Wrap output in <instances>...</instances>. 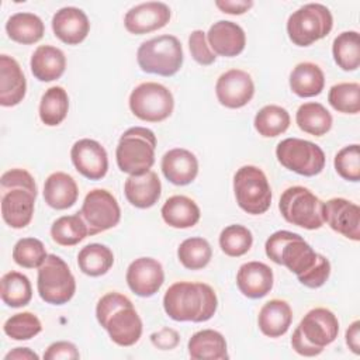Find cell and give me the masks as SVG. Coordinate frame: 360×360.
<instances>
[{
  "label": "cell",
  "mask_w": 360,
  "mask_h": 360,
  "mask_svg": "<svg viewBox=\"0 0 360 360\" xmlns=\"http://www.w3.org/2000/svg\"><path fill=\"white\" fill-rule=\"evenodd\" d=\"M217 307V294L205 283L177 281L166 290L163 297L165 312L179 322H205L212 318Z\"/></svg>",
  "instance_id": "6da1fadb"
},
{
  "label": "cell",
  "mask_w": 360,
  "mask_h": 360,
  "mask_svg": "<svg viewBox=\"0 0 360 360\" xmlns=\"http://www.w3.org/2000/svg\"><path fill=\"white\" fill-rule=\"evenodd\" d=\"M0 190L3 221L14 229L25 228L32 219L38 193L34 177L24 169L7 170L0 179Z\"/></svg>",
  "instance_id": "7a4b0ae2"
},
{
  "label": "cell",
  "mask_w": 360,
  "mask_h": 360,
  "mask_svg": "<svg viewBox=\"0 0 360 360\" xmlns=\"http://www.w3.org/2000/svg\"><path fill=\"white\" fill-rule=\"evenodd\" d=\"M98 323L118 346H132L142 335V321L131 300L120 292H107L96 307Z\"/></svg>",
  "instance_id": "3957f363"
},
{
  "label": "cell",
  "mask_w": 360,
  "mask_h": 360,
  "mask_svg": "<svg viewBox=\"0 0 360 360\" xmlns=\"http://www.w3.org/2000/svg\"><path fill=\"white\" fill-rule=\"evenodd\" d=\"M156 135L145 127L128 128L118 141L115 149L117 165L129 176L149 172L155 163Z\"/></svg>",
  "instance_id": "277c9868"
},
{
  "label": "cell",
  "mask_w": 360,
  "mask_h": 360,
  "mask_svg": "<svg viewBox=\"0 0 360 360\" xmlns=\"http://www.w3.org/2000/svg\"><path fill=\"white\" fill-rule=\"evenodd\" d=\"M264 250L271 262L285 266L295 276L308 271L319 256L301 235L290 231L271 233L266 240Z\"/></svg>",
  "instance_id": "5b68a950"
},
{
  "label": "cell",
  "mask_w": 360,
  "mask_h": 360,
  "mask_svg": "<svg viewBox=\"0 0 360 360\" xmlns=\"http://www.w3.org/2000/svg\"><path fill=\"white\" fill-rule=\"evenodd\" d=\"M183 48L174 35H159L142 42L136 52L139 68L146 73L173 76L183 65Z\"/></svg>",
  "instance_id": "8992f818"
},
{
  "label": "cell",
  "mask_w": 360,
  "mask_h": 360,
  "mask_svg": "<svg viewBox=\"0 0 360 360\" xmlns=\"http://www.w3.org/2000/svg\"><path fill=\"white\" fill-rule=\"evenodd\" d=\"M333 27L330 10L319 3H308L295 10L287 20V34L292 44L308 46L325 38Z\"/></svg>",
  "instance_id": "52a82bcc"
},
{
  "label": "cell",
  "mask_w": 360,
  "mask_h": 360,
  "mask_svg": "<svg viewBox=\"0 0 360 360\" xmlns=\"http://www.w3.org/2000/svg\"><path fill=\"white\" fill-rule=\"evenodd\" d=\"M233 191L238 205L248 214H264L271 204V188L264 172L246 165L233 176Z\"/></svg>",
  "instance_id": "ba28073f"
},
{
  "label": "cell",
  "mask_w": 360,
  "mask_h": 360,
  "mask_svg": "<svg viewBox=\"0 0 360 360\" xmlns=\"http://www.w3.org/2000/svg\"><path fill=\"white\" fill-rule=\"evenodd\" d=\"M37 288L39 297L52 305H62L72 300L76 291L75 277L63 259L48 255L38 267Z\"/></svg>",
  "instance_id": "9c48e42d"
},
{
  "label": "cell",
  "mask_w": 360,
  "mask_h": 360,
  "mask_svg": "<svg viewBox=\"0 0 360 360\" xmlns=\"http://www.w3.org/2000/svg\"><path fill=\"white\" fill-rule=\"evenodd\" d=\"M323 202L307 187L292 186L283 191L278 202L283 218L304 229H319L323 225Z\"/></svg>",
  "instance_id": "30bf717a"
},
{
  "label": "cell",
  "mask_w": 360,
  "mask_h": 360,
  "mask_svg": "<svg viewBox=\"0 0 360 360\" xmlns=\"http://www.w3.org/2000/svg\"><path fill=\"white\" fill-rule=\"evenodd\" d=\"M129 108L135 117L146 122H160L170 117L174 108L172 91L155 82L138 84L129 94Z\"/></svg>",
  "instance_id": "8fae6325"
},
{
  "label": "cell",
  "mask_w": 360,
  "mask_h": 360,
  "mask_svg": "<svg viewBox=\"0 0 360 360\" xmlns=\"http://www.w3.org/2000/svg\"><path fill=\"white\" fill-rule=\"evenodd\" d=\"M277 160L285 169L301 176L319 174L325 166V153L316 143L301 138H285L277 143Z\"/></svg>",
  "instance_id": "7c38bea8"
},
{
  "label": "cell",
  "mask_w": 360,
  "mask_h": 360,
  "mask_svg": "<svg viewBox=\"0 0 360 360\" xmlns=\"http://www.w3.org/2000/svg\"><path fill=\"white\" fill-rule=\"evenodd\" d=\"M79 214L84 219L90 236L114 228L121 219V210L117 198L104 188L89 191Z\"/></svg>",
  "instance_id": "4fadbf2b"
},
{
  "label": "cell",
  "mask_w": 360,
  "mask_h": 360,
  "mask_svg": "<svg viewBox=\"0 0 360 360\" xmlns=\"http://www.w3.org/2000/svg\"><path fill=\"white\" fill-rule=\"evenodd\" d=\"M215 94L221 105L226 108H240L246 105L255 94L253 79L245 70L229 69L218 77Z\"/></svg>",
  "instance_id": "5bb4252c"
},
{
  "label": "cell",
  "mask_w": 360,
  "mask_h": 360,
  "mask_svg": "<svg viewBox=\"0 0 360 360\" xmlns=\"http://www.w3.org/2000/svg\"><path fill=\"white\" fill-rule=\"evenodd\" d=\"M322 218L335 232L352 240L360 239V208L357 204L342 198H330L322 205Z\"/></svg>",
  "instance_id": "9a60e30c"
},
{
  "label": "cell",
  "mask_w": 360,
  "mask_h": 360,
  "mask_svg": "<svg viewBox=\"0 0 360 360\" xmlns=\"http://www.w3.org/2000/svg\"><path fill=\"white\" fill-rule=\"evenodd\" d=\"M70 159L76 170L90 180H100L107 174V152L104 146L94 139L83 138L76 141L70 149Z\"/></svg>",
  "instance_id": "2e32d148"
},
{
  "label": "cell",
  "mask_w": 360,
  "mask_h": 360,
  "mask_svg": "<svg viewBox=\"0 0 360 360\" xmlns=\"http://www.w3.org/2000/svg\"><path fill=\"white\" fill-rule=\"evenodd\" d=\"M125 278L134 294L152 297L160 290L165 281V271L156 259L138 257L128 266Z\"/></svg>",
  "instance_id": "e0dca14e"
},
{
  "label": "cell",
  "mask_w": 360,
  "mask_h": 360,
  "mask_svg": "<svg viewBox=\"0 0 360 360\" xmlns=\"http://www.w3.org/2000/svg\"><path fill=\"white\" fill-rule=\"evenodd\" d=\"M172 13L162 1H146L129 8L124 17L128 32L135 35L148 34L163 28L170 21Z\"/></svg>",
  "instance_id": "ac0fdd59"
},
{
  "label": "cell",
  "mask_w": 360,
  "mask_h": 360,
  "mask_svg": "<svg viewBox=\"0 0 360 360\" xmlns=\"http://www.w3.org/2000/svg\"><path fill=\"white\" fill-rule=\"evenodd\" d=\"M297 328L309 343L323 349L338 338L339 321L330 309L314 308L304 315Z\"/></svg>",
  "instance_id": "d6986e66"
},
{
  "label": "cell",
  "mask_w": 360,
  "mask_h": 360,
  "mask_svg": "<svg viewBox=\"0 0 360 360\" xmlns=\"http://www.w3.org/2000/svg\"><path fill=\"white\" fill-rule=\"evenodd\" d=\"M207 41L215 55L232 58L245 49L246 35L239 24L219 20L210 27Z\"/></svg>",
  "instance_id": "ffe728a7"
},
{
  "label": "cell",
  "mask_w": 360,
  "mask_h": 360,
  "mask_svg": "<svg viewBox=\"0 0 360 360\" xmlns=\"http://www.w3.org/2000/svg\"><path fill=\"white\" fill-rule=\"evenodd\" d=\"M52 30L56 38L68 45H77L86 39L90 21L86 13L77 7H63L52 17Z\"/></svg>",
  "instance_id": "44dd1931"
},
{
  "label": "cell",
  "mask_w": 360,
  "mask_h": 360,
  "mask_svg": "<svg viewBox=\"0 0 360 360\" xmlns=\"http://www.w3.org/2000/svg\"><path fill=\"white\" fill-rule=\"evenodd\" d=\"M25 93L27 80L20 63L8 55H0V104L14 107L22 101Z\"/></svg>",
  "instance_id": "7402d4cb"
},
{
  "label": "cell",
  "mask_w": 360,
  "mask_h": 360,
  "mask_svg": "<svg viewBox=\"0 0 360 360\" xmlns=\"http://www.w3.org/2000/svg\"><path fill=\"white\" fill-rule=\"evenodd\" d=\"M273 270L262 262L243 263L236 274V285L248 298H262L273 288Z\"/></svg>",
  "instance_id": "603a6c76"
},
{
  "label": "cell",
  "mask_w": 360,
  "mask_h": 360,
  "mask_svg": "<svg viewBox=\"0 0 360 360\" xmlns=\"http://www.w3.org/2000/svg\"><path fill=\"white\" fill-rule=\"evenodd\" d=\"M162 172L165 177L176 186L190 184L198 174V160L187 149L174 148L162 158Z\"/></svg>",
  "instance_id": "cb8c5ba5"
},
{
  "label": "cell",
  "mask_w": 360,
  "mask_h": 360,
  "mask_svg": "<svg viewBox=\"0 0 360 360\" xmlns=\"http://www.w3.org/2000/svg\"><path fill=\"white\" fill-rule=\"evenodd\" d=\"M124 193L129 204L136 208H149L158 202L162 193V184L158 174L152 170L129 176L124 184Z\"/></svg>",
  "instance_id": "d4e9b609"
},
{
  "label": "cell",
  "mask_w": 360,
  "mask_h": 360,
  "mask_svg": "<svg viewBox=\"0 0 360 360\" xmlns=\"http://www.w3.org/2000/svg\"><path fill=\"white\" fill-rule=\"evenodd\" d=\"M79 197V188L75 179L63 172L49 174L44 184V200L55 210L70 208Z\"/></svg>",
  "instance_id": "484cf974"
},
{
  "label": "cell",
  "mask_w": 360,
  "mask_h": 360,
  "mask_svg": "<svg viewBox=\"0 0 360 360\" xmlns=\"http://www.w3.org/2000/svg\"><path fill=\"white\" fill-rule=\"evenodd\" d=\"M32 75L41 82L59 79L66 69L65 53L52 45H39L30 60Z\"/></svg>",
  "instance_id": "4316f807"
},
{
  "label": "cell",
  "mask_w": 360,
  "mask_h": 360,
  "mask_svg": "<svg viewBox=\"0 0 360 360\" xmlns=\"http://www.w3.org/2000/svg\"><path fill=\"white\" fill-rule=\"evenodd\" d=\"M292 311L283 300H270L259 311L257 325L263 335L269 338L283 336L291 326Z\"/></svg>",
  "instance_id": "83f0119b"
},
{
  "label": "cell",
  "mask_w": 360,
  "mask_h": 360,
  "mask_svg": "<svg viewBox=\"0 0 360 360\" xmlns=\"http://www.w3.org/2000/svg\"><path fill=\"white\" fill-rule=\"evenodd\" d=\"M187 349L190 357L194 360H225L229 357L225 338L214 329L195 332L190 338Z\"/></svg>",
  "instance_id": "f1b7e54d"
},
{
  "label": "cell",
  "mask_w": 360,
  "mask_h": 360,
  "mask_svg": "<svg viewBox=\"0 0 360 360\" xmlns=\"http://www.w3.org/2000/svg\"><path fill=\"white\" fill-rule=\"evenodd\" d=\"M163 221L172 226L179 229H186L194 226L200 221V208L194 200L186 195H172L169 197L162 210H160Z\"/></svg>",
  "instance_id": "f546056e"
},
{
  "label": "cell",
  "mask_w": 360,
  "mask_h": 360,
  "mask_svg": "<svg viewBox=\"0 0 360 360\" xmlns=\"http://www.w3.org/2000/svg\"><path fill=\"white\" fill-rule=\"evenodd\" d=\"M323 72L312 62H301L290 73V87L298 97L318 96L323 90Z\"/></svg>",
  "instance_id": "4dcf8cb0"
},
{
  "label": "cell",
  "mask_w": 360,
  "mask_h": 360,
  "mask_svg": "<svg viewBox=\"0 0 360 360\" xmlns=\"http://www.w3.org/2000/svg\"><path fill=\"white\" fill-rule=\"evenodd\" d=\"M7 35L24 45L38 42L45 32L42 20L34 13H15L6 22Z\"/></svg>",
  "instance_id": "1f68e13d"
},
{
  "label": "cell",
  "mask_w": 360,
  "mask_h": 360,
  "mask_svg": "<svg viewBox=\"0 0 360 360\" xmlns=\"http://www.w3.org/2000/svg\"><path fill=\"white\" fill-rule=\"evenodd\" d=\"M298 128L314 136H322L332 128V115L321 103H304L295 114Z\"/></svg>",
  "instance_id": "d6a6232c"
},
{
  "label": "cell",
  "mask_w": 360,
  "mask_h": 360,
  "mask_svg": "<svg viewBox=\"0 0 360 360\" xmlns=\"http://www.w3.org/2000/svg\"><path fill=\"white\" fill-rule=\"evenodd\" d=\"M114 264L111 249L101 243H90L80 249L77 255V266L82 273L90 277L105 274Z\"/></svg>",
  "instance_id": "836d02e7"
},
{
  "label": "cell",
  "mask_w": 360,
  "mask_h": 360,
  "mask_svg": "<svg viewBox=\"0 0 360 360\" xmlns=\"http://www.w3.org/2000/svg\"><path fill=\"white\" fill-rule=\"evenodd\" d=\"M69 97L63 87L52 86L41 97L39 118L48 127L59 125L68 115Z\"/></svg>",
  "instance_id": "e575fe53"
},
{
  "label": "cell",
  "mask_w": 360,
  "mask_h": 360,
  "mask_svg": "<svg viewBox=\"0 0 360 360\" xmlns=\"http://www.w3.org/2000/svg\"><path fill=\"white\" fill-rule=\"evenodd\" d=\"M336 65L346 72H353L360 66V38L357 31L340 32L332 45Z\"/></svg>",
  "instance_id": "d590c367"
},
{
  "label": "cell",
  "mask_w": 360,
  "mask_h": 360,
  "mask_svg": "<svg viewBox=\"0 0 360 360\" xmlns=\"http://www.w3.org/2000/svg\"><path fill=\"white\" fill-rule=\"evenodd\" d=\"M1 300L11 308L27 305L32 298V287L30 278L20 271H8L1 277L0 288Z\"/></svg>",
  "instance_id": "8d00e7d4"
},
{
  "label": "cell",
  "mask_w": 360,
  "mask_h": 360,
  "mask_svg": "<svg viewBox=\"0 0 360 360\" xmlns=\"http://www.w3.org/2000/svg\"><path fill=\"white\" fill-rule=\"evenodd\" d=\"M255 129L264 138H274L284 134L290 127V114L285 108L269 104L257 111L253 121Z\"/></svg>",
  "instance_id": "74e56055"
},
{
  "label": "cell",
  "mask_w": 360,
  "mask_h": 360,
  "mask_svg": "<svg viewBox=\"0 0 360 360\" xmlns=\"http://www.w3.org/2000/svg\"><path fill=\"white\" fill-rule=\"evenodd\" d=\"M89 236V228L77 212L59 217L51 226V238L60 246H73Z\"/></svg>",
  "instance_id": "f35d334b"
},
{
  "label": "cell",
  "mask_w": 360,
  "mask_h": 360,
  "mask_svg": "<svg viewBox=\"0 0 360 360\" xmlns=\"http://www.w3.org/2000/svg\"><path fill=\"white\" fill-rule=\"evenodd\" d=\"M177 257L186 269L200 270L210 263L212 249L204 238H187L177 248Z\"/></svg>",
  "instance_id": "ab89813d"
},
{
  "label": "cell",
  "mask_w": 360,
  "mask_h": 360,
  "mask_svg": "<svg viewBox=\"0 0 360 360\" xmlns=\"http://www.w3.org/2000/svg\"><path fill=\"white\" fill-rule=\"evenodd\" d=\"M252 232L239 224L228 225L219 235V246L222 252L231 257H239L248 253L252 248Z\"/></svg>",
  "instance_id": "60d3db41"
},
{
  "label": "cell",
  "mask_w": 360,
  "mask_h": 360,
  "mask_svg": "<svg viewBox=\"0 0 360 360\" xmlns=\"http://www.w3.org/2000/svg\"><path fill=\"white\" fill-rule=\"evenodd\" d=\"M328 101L333 110L343 114H357L360 111V84L356 82L338 83L330 87Z\"/></svg>",
  "instance_id": "b9f144b4"
},
{
  "label": "cell",
  "mask_w": 360,
  "mask_h": 360,
  "mask_svg": "<svg viewBox=\"0 0 360 360\" xmlns=\"http://www.w3.org/2000/svg\"><path fill=\"white\" fill-rule=\"evenodd\" d=\"M4 333L14 340H28L42 330L39 318L32 312H20L10 316L3 325Z\"/></svg>",
  "instance_id": "7bdbcfd3"
},
{
  "label": "cell",
  "mask_w": 360,
  "mask_h": 360,
  "mask_svg": "<svg viewBox=\"0 0 360 360\" xmlns=\"http://www.w3.org/2000/svg\"><path fill=\"white\" fill-rule=\"evenodd\" d=\"M46 256L44 243L37 238H22L13 248L14 262L25 269L39 267Z\"/></svg>",
  "instance_id": "ee69618b"
},
{
  "label": "cell",
  "mask_w": 360,
  "mask_h": 360,
  "mask_svg": "<svg viewBox=\"0 0 360 360\" xmlns=\"http://www.w3.org/2000/svg\"><path fill=\"white\" fill-rule=\"evenodd\" d=\"M338 174L347 181L360 180V148L357 143L342 148L333 160Z\"/></svg>",
  "instance_id": "f6af8a7d"
},
{
  "label": "cell",
  "mask_w": 360,
  "mask_h": 360,
  "mask_svg": "<svg viewBox=\"0 0 360 360\" xmlns=\"http://www.w3.org/2000/svg\"><path fill=\"white\" fill-rule=\"evenodd\" d=\"M188 48L191 52L193 59L202 65L208 66L215 62V53L212 52L211 46L207 41V34L202 30H194L188 37Z\"/></svg>",
  "instance_id": "bcb514c9"
},
{
  "label": "cell",
  "mask_w": 360,
  "mask_h": 360,
  "mask_svg": "<svg viewBox=\"0 0 360 360\" xmlns=\"http://www.w3.org/2000/svg\"><path fill=\"white\" fill-rule=\"evenodd\" d=\"M329 276H330V263L323 255L319 253L316 263L304 274L297 276V278L301 284H304L308 288H318L326 283Z\"/></svg>",
  "instance_id": "7dc6e473"
},
{
  "label": "cell",
  "mask_w": 360,
  "mask_h": 360,
  "mask_svg": "<svg viewBox=\"0 0 360 360\" xmlns=\"http://www.w3.org/2000/svg\"><path fill=\"white\" fill-rule=\"evenodd\" d=\"M80 353L72 342L60 340L48 346L44 353L45 360H77Z\"/></svg>",
  "instance_id": "c3c4849f"
},
{
  "label": "cell",
  "mask_w": 360,
  "mask_h": 360,
  "mask_svg": "<svg viewBox=\"0 0 360 360\" xmlns=\"http://www.w3.org/2000/svg\"><path fill=\"white\" fill-rule=\"evenodd\" d=\"M152 343L162 350L174 349L179 345V333L172 328H163L150 335Z\"/></svg>",
  "instance_id": "681fc988"
},
{
  "label": "cell",
  "mask_w": 360,
  "mask_h": 360,
  "mask_svg": "<svg viewBox=\"0 0 360 360\" xmlns=\"http://www.w3.org/2000/svg\"><path fill=\"white\" fill-rule=\"evenodd\" d=\"M291 346L292 349L301 354V356H305V357H314V356H318L322 353V347H318L312 343H309L304 336L302 333L300 332L298 328H295V330L292 332V336H291Z\"/></svg>",
  "instance_id": "f907efd6"
},
{
  "label": "cell",
  "mask_w": 360,
  "mask_h": 360,
  "mask_svg": "<svg viewBox=\"0 0 360 360\" xmlns=\"http://www.w3.org/2000/svg\"><path fill=\"white\" fill-rule=\"evenodd\" d=\"M215 6L226 14H243L253 7L252 0H217Z\"/></svg>",
  "instance_id": "816d5d0a"
},
{
  "label": "cell",
  "mask_w": 360,
  "mask_h": 360,
  "mask_svg": "<svg viewBox=\"0 0 360 360\" xmlns=\"http://www.w3.org/2000/svg\"><path fill=\"white\" fill-rule=\"evenodd\" d=\"M346 345L354 354H360V321H354L346 330Z\"/></svg>",
  "instance_id": "f5cc1de1"
},
{
  "label": "cell",
  "mask_w": 360,
  "mask_h": 360,
  "mask_svg": "<svg viewBox=\"0 0 360 360\" xmlns=\"http://www.w3.org/2000/svg\"><path fill=\"white\" fill-rule=\"evenodd\" d=\"M11 359L13 360H38L39 356L28 347H15L4 356V360H11Z\"/></svg>",
  "instance_id": "db71d44e"
}]
</instances>
